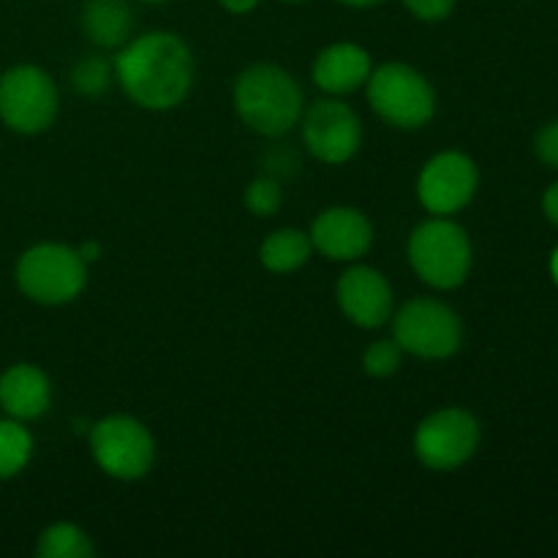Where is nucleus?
Returning <instances> with one entry per match:
<instances>
[{
  "instance_id": "obj_20",
  "label": "nucleus",
  "mask_w": 558,
  "mask_h": 558,
  "mask_svg": "<svg viewBox=\"0 0 558 558\" xmlns=\"http://www.w3.org/2000/svg\"><path fill=\"white\" fill-rule=\"evenodd\" d=\"M114 82V63L104 54H85L71 69V85L80 96L98 98L112 87Z\"/></svg>"
},
{
  "instance_id": "obj_19",
  "label": "nucleus",
  "mask_w": 558,
  "mask_h": 558,
  "mask_svg": "<svg viewBox=\"0 0 558 558\" xmlns=\"http://www.w3.org/2000/svg\"><path fill=\"white\" fill-rule=\"evenodd\" d=\"M33 436L20 420H0V480H11L31 463Z\"/></svg>"
},
{
  "instance_id": "obj_27",
  "label": "nucleus",
  "mask_w": 558,
  "mask_h": 558,
  "mask_svg": "<svg viewBox=\"0 0 558 558\" xmlns=\"http://www.w3.org/2000/svg\"><path fill=\"white\" fill-rule=\"evenodd\" d=\"M218 3H221L229 14H248V11H254L256 5H259V0H218Z\"/></svg>"
},
{
  "instance_id": "obj_4",
  "label": "nucleus",
  "mask_w": 558,
  "mask_h": 558,
  "mask_svg": "<svg viewBox=\"0 0 558 558\" xmlns=\"http://www.w3.org/2000/svg\"><path fill=\"white\" fill-rule=\"evenodd\" d=\"M368 104L387 125L417 131L436 114V90L428 76L409 63H385L371 71Z\"/></svg>"
},
{
  "instance_id": "obj_14",
  "label": "nucleus",
  "mask_w": 558,
  "mask_h": 558,
  "mask_svg": "<svg viewBox=\"0 0 558 558\" xmlns=\"http://www.w3.org/2000/svg\"><path fill=\"white\" fill-rule=\"evenodd\" d=\"M371 54L368 49L352 41H338L322 49L311 65V80L327 96H349L368 82Z\"/></svg>"
},
{
  "instance_id": "obj_3",
  "label": "nucleus",
  "mask_w": 558,
  "mask_h": 558,
  "mask_svg": "<svg viewBox=\"0 0 558 558\" xmlns=\"http://www.w3.org/2000/svg\"><path fill=\"white\" fill-rule=\"evenodd\" d=\"M407 256L420 281L447 292L458 289L472 272L474 251L466 229L452 216H430L409 234Z\"/></svg>"
},
{
  "instance_id": "obj_2",
  "label": "nucleus",
  "mask_w": 558,
  "mask_h": 558,
  "mask_svg": "<svg viewBox=\"0 0 558 558\" xmlns=\"http://www.w3.org/2000/svg\"><path fill=\"white\" fill-rule=\"evenodd\" d=\"M234 112L259 136L289 134L300 123L305 109L303 87L276 63H254L234 82Z\"/></svg>"
},
{
  "instance_id": "obj_31",
  "label": "nucleus",
  "mask_w": 558,
  "mask_h": 558,
  "mask_svg": "<svg viewBox=\"0 0 558 558\" xmlns=\"http://www.w3.org/2000/svg\"><path fill=\"white\" fill-rule=\"evenodd\" d=\"M287 3H303V0H287Z\"/></svg>"
},
{
  "instance_id": "obj_16",
  "label": "nucleus",
  "mask_w": 558,
  "mask_h": 558,
  "mask_svg": "<svg viewBox=\"0 0 558 558\" xmlns=\"http://www.w3.org/2000/svg\"><path fill=\"white\" fill-rule=\"evenodd\" d=\"M82 31L96 47L120 49L134 31V11L125 0H87L82 9Z\"/></svg>"
},
{
  "instance_id": "obj_18",
  "label": "nucleus",
  "mask_w": 558,
  "mask_h": 558,
  "mask_svg": "<svg viewBox=\"0 0 558 558\" xmlns=\"http://www.w3.org/2000/svg\"><path fill=\"white\" fill-rule=\"evenodd\" d=\"M36 556L41 558H93L96 545L76 523H52L38 534Z\"/></svg>"
},
{
  "instance_id": "obj_6",
  "label": "nucleus",
  "mask_w": 558,
  "mask_h": 558,
  "mask_svg": "<svg viewBox=\"0 0 558 558\" xmlns=\"http://www.w3.org/2000/svg\"><path fill=\"white\" fill-rule=\"evenodd\" d=\"M90 452L96 466L107 477L134 483L150 474L156 463V439L131 414H109L90 425Z\"/></svg>"
},
{
  "instance_id": "obj_12",
  "label": "nucleus",
  "mask_w": 558,
  "mask_h": 558,
  "mask_svg": "<svg viewBox=\"0 0 558 558\" xmlns=\"http://www.w3.org/2000/svg\"><path fill=\"white\" fill-rule=\"evenodd\" d=\"M336 300L341 314L360 330H379L392 319V287L376 267L354 265L338 278Z\"/></svg>"
},
{
  "instance_id": "obj_1",
  "label": "nucleus",
  "mask_w": 558,
  "mask_h": 558,
  "mask_svg": "<svg viewBox=\"0 0 558 558\" xmlns=\"http://www.w3.org/2000/svg\"><path fill=\"white\" fill-rule=\"evenodd\" d=\"M112 63L114 82L147 112L180 107L194 87V54L178 33L150 31L129 38Z\"/></svg>"
},
{
  "instance_id": "obj_15",
  "label": "nucleus",
  "mask_w": 558,
  "mask_h": 558,
  "mask_svg": "<svg viewBox=\"0 0 558 558\" xmlns=\"http://www.w3.org/2000/svg\"><path fill=\"white\" fill-rule=\"evenodd\" d=\"M52 403V385L38 365L16 363L0 374V409L9 417L27 423L47 414Z\"/></svg>"
},
{
  "instance_id": "obj_28",
  "label": "nucleus",
  "mask_w": 558,
  "mask_h": 558,
  "mask_svg": "<svg viewBox=\"0 0 558 558\" xmlns=\"http://www.w3.org/2000/svg\"><path fill=\"white\" fill-rule=\"evenodd\" d=\"M338 3H343V5H352V9H368V5H376V3H381V0H338Z\"/></svg>"
},
{
  "instance_id": "obj_22",
  "label": "nucleus",
  "mask_w": 558,
  "mask_h": 558,
  "mask_svg": "<svg viewBox=\"0 0 558 558\" xmlns=\"http://www.w3.org/2000/svg\"><path fill=\"white\" fill-rule=\"evenodd\" d=\"M403 354L407 352L398 347L396 338H381V341H374L363 352V371L374 379H387V376L401 368Z\"/></svg>"
},
{
  "instance_id": "obj_11",
  "label": "nucleus",
  "mask_w": 558,
  "mask_h": 558,
  "mask_svg": "<svg viewBox=\"0 0 558 558\" xmlns=\"http://www.w3.org/2000/svg\"><path fill=\"white\" fill-rule=\"evenodd\" d=\"M480 185L477 163L461 150L436 153L417 178V199L430 216H456L474 199Z\"/></svg>"
},
{
  "instance_id": "obj_25",
  "label": "nucleus",
  "mask_w": 558,
  "mask_h": 558,
  "mask_svg": "<svg viewBox=\"0 0 558 558\" xmlns=\"http://www.w3.org/2000/svg\"><path fill=\"white\" fill-rule=\"evenodd\" d=\"M543 213H545V218H548L550 223H556V227H558V183H554L548 191H545Z\"/></svg>"
},
{
  "instance_id": "obj_13",
  "label": "nucleus",
  "mask_w": 558,
  "mask_h": 558,
  "mask_svg": "<svg viewBox=\"0 0 558 558\" xmlns=\"http://www.w3.org/2000/svg\"><path fill=\"white\" fill-rule=\"evenodd\" d=\"M316 254L332 262H357L374 245V223L357 207L336 205L322 210L308 229Z\"/></svg>"
},
{
  "instance_id": "obj_26",
  "label": "nucleus",
  "mask_w": 558,
  "mask_h": 558,
  "mask_svg": "<svg viewBox=\"0 0 558 558\" xmlns=\"http://www.w3.org/2000/svg\"><path fill=\"white\" fill-rule=\"evenodd\" d=\"M80 256H82V262H85L87 267L93 265V262H98L101 259V254H104V248H101V243H96V240H87V243H82L80 248Z\"/></svg>"
},
{
  "instance_id": "obj_21",
  "label": "nucleus",
  "mask_w": 558,
  "mask_h": 558,
  "mask_svg": "<svg viewBox=\"0 0 558 558\" xmlns=\"http://www.w3.org/2000/svg\"><path fill=\"white\" fill-rule=\"evenodd\" d=\"M245 210L256 218H270L281 210L283 205V189H281V180L270 178V174H262V178L251 180L245 185Z\"/></svg>"
},
{
  "instance_id": "obj_30",
  "label": "nucleus",
  "mask_w": 558,
  "mask_h": 558,
  "mask_svg": "<svg viewBox=\"0 0 558 558\" xmlns=\"http://www.w3.org/2000/svg\"><path fill=\"white\" fill-rule=\"evenodd\" d=\"M142 3H167V0H142Z\"/></svg>"
},
{
  "instance_id": "obj_23",
  "label": "nucleus",
  "mask_w": 558,
  "mask_h": 558,
  "mask_svg": "<svg viewBox=\"0 0 558 558\" xmlns=\"http://www.w3.org/2000/svg\"><path fill=\"white\" fill-rule=\"evenodd\" d=\"M409 14H414L423 22H441L452 14L456 0H403Z\"/></svg>"
},
{
  "instance_id": "obj_24",
  "label": "nucleus",
  "mask_w": 558,
  "mask_h": 558,
  "mask_svg": "<svg viewBox=\"0 0 558 558\" xmlns=\"http://www.w3.org/2000/svg\"><path fill=\"white\" fill-rule=\"evenodd\" d=\"M534 150H537V158L545 167L558 169V120L539 131L537 140H534Z\"/></svg>"
},
{
  "instance_id": "obj_8",
  "label": "nucleus",
  "mask_w": 558,
  "mask_h": 558,
  "mask_svg": "<svg viewBox=\"0 0 558 558\" xmlns=\"http://www.w3.org/2000/svg\"><path fill=\"white\" fill-rule=\"evenodd\" d=\"M480 423L461 407L430 412L414 430V456L430 472H456L474 458L480 447Z\"/></svg>"
},
{
  "instance_id": "obj_10",
  "label": "nucleus",
  "mask_w": 558,
  "mask_h": 558,
  "mask_svg": "<svg viewBox=\"0 0 558 558\" xmlns=\"http://www.w3.org/2000/svg\"><path fill=\"white\" fill-rule=\"evenodd\" d=\"M300 129L305 150L330 167L349 163L363 145V120L341 96H325L303 109Z\"/></svg>"
},
{
  "instance_id": "obj_29",
  "label": "nucleus",
  "mask_w": 558,
  "mask_h": 558,
  "mask_svg": "<svg viewBox=\"0 0 558 558\" xmlns=\"http://www.w3.org/2000/svg\"><path fill=\"white\" fill-rule=\"evenodd\" d=\"M550 276H554V281L558 283V248L554 251V259H550Z\"/></svg>"
},
{
  "instance_id": "obj_9",
  "label": "nucleus",
  "mask_w": 558,
  "mask_h": 558,
  "mask_svg": "<svg viewBox=\"0 0 558 558\" xmlns=\"http://www.w3.org/2000/svg\"><path fill=\"white\" fill-rule=\"evenodd\" d=\"M58 109V85L38 65H14L0 76V120L16 134L47 131Z\"/></svg>"
},
{
  "instance_id": "obj_7",
  "label": "nucleus",
  "mask_w": 558,
  "mask_h": 558,
  "mask_svg": "<svg viewBox=\"0 0 558 558\" xmlns=\"http://www.w3.org/2000/svg\"><path fill=\"white\" fill-rule=\"evenodd\" d=\"M392 338L420 360H447L461 349L463 322L436 298H414L392 314Z\"/></svg>"
},
{
  "instance_id": "obj_17",
  "label": "nucleus",
  "mask_w": 558,
  "mask_h": 558,
  "mask_svg": "<svg viewBox=\"0 0 558 558\" xmlns=\"http://www.w3.org/2000/svg\"><path fill=\"white\" fill-rule=\"evenodd\" d=\"M314 254L316 251L308 232L294 227H283L278 229V232L267 234L265 243H262L259 248V262L265 270L276 272V276H289V272L308 265V259Z\"/></svg>"
},
{
  "instance_id": "obj_5",
  "label": "nucleus",
  "mask_w": 558,
  "mask_h": 558,
  "mask_svg": "<svg viewBox=\"0 0 558 558\" xmlns=\"http://www.w3.org/2000/svg\"><path fill=\"white\" fill-rule=\"evenodd\" d=\"M16 287L38 305L74 303L87 287V265L65 243H36L16 262Z\"/></svg>"
}]
</instances>
